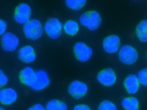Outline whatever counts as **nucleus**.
<instances>
[{
    "mask_svg": "<svg viewBox=\"0 0 147 110\" xmlns=\"http://www.w3.org/2000/svg\"><path fill=\"white\" fill-rule=\"evenodd\" d=\"M31 10L28 5L26 3H21L16 7L14 18L18 23L24 24L29 20Z\"/></svg>",
    "mask_w": 147,
    "mask_h": 110,
    "instance_id": "nucleus-5",
    "label": "nucleus"
},
{
    "mask_svg": "<svg viewBox=\"0 0 147 110\" xmlns=\"http://www.w3.org/2000/svg\"></svg>",
    "mask_w": 147,
    "mask_h": 110,
    "instance_id": "nucleus-29",
    "label": "nucleus"
},
{
    "mask_svg": "<svg viewBox=\"0 0 147 110\" xmlns=\"http://www.w3.org/2000/svg\"><path fill=\"white\" fill-rule=\"evenodd\" d=\"M88 90L86 84L78 80H75L70 84L68 88L69 94L76 99H79L84 96Z\"/></svg>",
    "mask_w": 147,
    "mask_h": 110,
    "instance_id": "nucleus-8",
    "label": "nucleus"
},
{
    "mask_svg": "<svg viewBox=\"0 0 147 110\" xmlns=\"http://www.w3.org/2000/svg\"><path fill=\"white\" fill-rule=\"evenodd\" d=\"M136 33L140 41L147 43V19H144L138 24L136 29Z\"/></svg>",
    "mask_w": 147,
    "mask_h": 110,
    "instance_id": "nucleus-16",
    "label": "nucleus"
},
{
    "mask_svg": "<svg viewBox=\"0 0 147 110\" xmlns=\"http://www.w3.org/2000/svg\"><path fill=\"white\" fill-rule=\"evenodd\" d=\"M0 110H2V109H3V108H1V107L0 108Z\"/></svg>",
    "mask_w": 147,
    "mask_h": 110,
    "instance_id": "nucleus-28",
    "label": "nucleus"
},
{
    "mask_svg": "<svg viewBox=\"0 0 147 110\" xmlns=\"http://www.w3.org/2000/svg\"><path fill=\"white\" fill-rule=\"evenodd\" d=\"M118 53L120 61L123 63L130 65L137 60L138 55L136 49L132 46L126 45L120 47Z\"/></svg>",
    "mask_w": 147,
    "mask_h": 110,
    "instance_id": "nucleus-2",
    "label": "nucleus"
},
{
    "mask_svg": "<svg viewBox=\"0 0 147 110\" xmlns=\"http://www.w3.org/2000/svg\"><path fill=\"white\" fill-rule=\"evenodd\" d=\"M1 35V46L3 50L12 51L17 48L19 41L16 35L10 32H6Z\"/></svg>",
    "mask_w": 147,
    "mask_h": 110,
    "instance_id": "nucleus-6",
    "label": "nucleus"
},
{
    "mask_svg": "<svg viewBox=\"0 0 147 110\" xmlns=\"http://www.w3.org/2000/svg\"><path fill=\"white\" fill-rule=\"evenodd\" d=\"M79 27L78 23L74 20H69L63 25V29L65 32L68 35L73 36L78 32Z\"/></svg>",
    "mask_w": 147,
    "mask_h": 110,
    "instance_id": "nucleus-17",
    "label": "nucleus"
},
{
    "mask_svg": "<svg viewBox=\"0 0 147 110\" xmlns=\"http://www.w3.org/2000/svg\"><path fill=\"white\" fill-rule=\"evenodd\" d=\"M74 109L76 110H90V109L89 107L87 105L80 104L75 106Z\"/></svg>",
    "mask_w": 147,
    "mask_h": 110,
    "instance_id": "nucleus-26",
    "label": "nucleus"
},
{
    "mask_svg": "<svg viewBox=\"0 0 147 110\" xmlns=\"http://www.w3.org/2000/svg\"><path fill=\"white\" fill-rule=\"evenodd\" d=\"M97 79L102 85L106 86L113 85L115 83L116 76L114 71L111 68L105 69L98 74Z\"/></svg>",
    "mask_w": 147,
    "mask_h": 110,
    "instance_id": "nucleus-9",
    "label": "nucleus"
},
{
    "mask_svg": "<svg viewBox=\"0 0 147 110\" xmlns=\"http://www.w3.org/2000/svg\"><path fill=\"white\" fill-rule=\"evenodd\" d=\"M74 50L76 58L82 62L88 60L93 54L92 48L82 42L76 43L74 46Z\"/></svg>",
    "mask_w": 147,
    "mask_h": 110,
    "instance_id": "nucleus-4",
    "label": "nucleus"
},
{
    "mask_svg": "<svg viewBox=\"0 0 147 110\" xmlns=\"http://www.w3.org/2000/svg\"><path fill=\"white\" fill-rule=\"evenodd\" d=\"M35 73L36 72L31 67H26L20 72V79L24 84L31 87L35 80Z\"/></svg>",
    "mask_w": 147,
    "mask_h": 110,
    "instance_id": "nucleus-14",
    "label": "nucleus"
},
{
    "mask_svg": "<svg viewBox=\"0 0 147 110\" xmlns=\"http://www.w3.org/2000/svg\"><path fill=\"white\" fill-rule=\"evenodd\" d=\"M18 56L21 61L28 63L33 62L36 57L34 48L29 45L20 48L18 51Z\"/></svg>",
    "mask_w": 147,
    "mask_h": 110,
    "instance_id": "nucleus-11",
    "label": "nucleus"
},
{
    "mask_svg": "<svg viewBox=\"0 0 147 110\" xmlns=\"http://www.w3.org/2000/svg\"><path fill=\"white\" fill-rule=\"evenodd\" d=\"M137 77L140 84L147 87V68L140 70Z\"/></svg>",
    "mask_w": 147,
    "mask_h": 110,
    "instance_id": "nucleus-22",
    "label": "nucleus"
},
{
    "mask_svg": "<svg viewBox=\"0 0 147 110\" xmlns=\"http://www.w3.org/2000/svg\"><path fill=\"white\" fill-rule=\"evenodd\" d=\"M45 109V107L40 104H37L35 105L32 107L30 108V110H43Z\"/></svg>",
    "mask_w": 147,
    "mask_h": 110,
    "instance_id": "nucleus-27",
    "label": "nucleus"
},
{
    "mask_svg": "<svg viewBox=\"0 0 147 110\" xmlns=\"http://www.w3.org/2000/svg\"><path fill=\"white\" fill-rule=\"evenodd\" d=\"M98 109L100 110H115L117 109L115 105L109 100L102 101L100 104Z\"/></svg>",
    "mask_w": 147,
    "mask_h": 110,
    "instance_id": "nucleus-21",
    "label": "nucleus"
},
{
    "mask_svg": "<svg viewBox=\"0 0 147 110\" xmlns=\"http://www.w3.org/2000/svg\"><path fill=\"white\" fill-rule=\"evenodd\" d=\"M89 12L90 15L89 23L86 27L90 31H94L100 26L102 19L99 13L97 11L92 10Z\"/></svg>",
    "mask_w": 147,
    "mask_h": 110,
    "instance_id": "nucleus-15",
    "label": "nucleus"
},
{
    "mask_svg": "<svg viewBox=\"0 0 147 110\" xmlns=\"http://www.w3.org/2000/svg\"><path fill=\"white\" fill-rule=\"evenodd\" d=\"M121 105L126 110H137L139 108V103L137 99L135 97H127L122 100Z\"/></svg>",
    "mask_w": 147,
    "mask_h": 110,
    "instance_id": "nucleus-18",
    "label": "nucleus"
},
{
    "mask_svg": "<svg viewBox=\"0 0 147 110\" xmlns=\"http://www.w3.org/2000/svg\"><path fill=\"white\" fill-rule=\"evenodd\" d=\"M121 42L119 37L116 35H112L105 37L102 42L103 49L106 52L113 54L118 51L120 48Z\"/></svg>",
    "mask_w": 147,
    "mask_h": 110,
    "instance_id": "nucleus-7",
    "label": "nucleus"
},
{
    "mask_svg": "<svg viewBox=\"0 0 147 110\" xmlns=\"http://www.w3.org/2000/svg\"><path fill=\"white\" fill-rule=\"evenodd\" d=\"M44 29L48 36L52 39H56L61 35L63 25L57 18H52L45 23Z\"/></svg>",
    "mask_w": 147,
    "mask_h": 110,
    "instance_id": "nucleus-3",
    "label": "nucleus"
},
{
    "mask_svg": "<svg viewBox=\"0 0 147 110\" xmlns=\"http://www.w3.org/2000/svg\"><path fill=\"white\" fill-rule=\"evenodd\" d=\"M90 19L89 12L82 13L80 16L79 21L83 26L87 27L89 24Z\"/></svg>",
    "mask_w": 147,
    "mask_h": 110,
    "instance_id": "nucleus-23",
    "label": "nucleus"
},
{
    "mask_svg": "<svg viewBox=\"0 0 147 110\" xmlns=\"http://www.w3.org/2000/svg\"><path fill=\"white\" fill-rule=\"evenodd\" d=\"M17 94L16 91L11 88H5L1 90L0 101L1 103L6 105L11 104L16 100Z\"/></svg>",
    "mask_w": 147,
    "mask_h": 110,
    "instance_id": "nucleus-13",
    "label": "nucleus"
},
{
    "mask_svg": "<svg viewBox=\"0 0 147 110\" xmlns=\"http://www.w3.org/2000/svg\"><path fill=\"white\" fill-rule=\"evenodd\" d=\"M23 29L26 37L34 40L37 39L40 37L43 31L41 23L36 19L30 20L24 24Z\"/></svg>",
    "mask_w": 147,
    "mask_h": 110,
    "instance_id": "nucleus-1",
    "label": "nucleus"
},
{
    "mask_svg": "<svg viewBox=\"0 0 147 110\" xmlns=\"http://www.w3.org/2000/svg\"><path fill=\"white\" fill-rule=\"evenodd\" d=\"M8 79L6 76L5 75L3 72L0 70V88L5 85L7 83Z\"/></svg>",
    "mask_w": 147,
    "mask_h": 110,
    "instance_id": "nucleus-24",
    "label": "nucleus"
},
{
    "mask_svg": "<svg viewBox=\"0 0 147 110\" xmlns=\"http://www.w3.org/2000/svg\"><path fill=\"white\" fill-rule=\"evenodd\" d=\"M7 28L6 23L4 21L0 20V34L1 35L5 33Z\"/></svg>",
    "mask_w": 147,
    "mask_h": 110,
    "instance_id": "nucleus-25",
    "label": "nucleus"
},
{
    "mask_svg": "<svg viewBox=\"0 0 147 110\" xmlns=\"http://www.w3.org/2000/svg\"><path fill=\"white\" fill-rule=\"evenodd\" d=\"M49 83L47 73L43 70H39L36 72L35 80L31 87L36 91L41 90L46 87Z\"/></svg>",
    "mask_w": 147,
    "mask_h": 110,
    "instance_id": "nucleus-10",
    "label": "nucleus"
},
{
    "mask_svg": "<svg viewBox=\"0 0 147 110\" xmlns=\"http://www.w3.org/2000/svg\"><path fill=\"white\" fill-rule=\"evenodd\" d=\"M86 0H65V3L67 7L74 11L81 10L85 5Z\"/></svg>",
    "mask_w": 147,
    "mask_h": 110,
    "instance_id": "nucleus-19",
    "label": "nucleus"
},
{
    "mask_svg": "<svg viewBox=\"0 0 147 110\" xmlns=\"http://www.w3.org/2000/svg\"><path fill=\"white\" fill-rule=\"evenodd\" d=\"M46 108L49 110H65L67 109V107L63 102L53 99L48 102Z\"/></svg>",
    "mask_w": 147,
    "mask_h": 110,
    "instance_id": "nucleus-20",
    "label": "nucleus"
},
{
    "mask_svg": "<svg viewBox=\"0 0 147 110\" xmlns=\"http://www.w3.org/2000/svg\"><path fill=\"white\" fill-rule=\"evenodd\" d=\"M140 84L137 76L133 74L127 76L124 82L126 90L128 93L131 95L134 94L138 91Z\"/></svg>",
    "mask_w": 147,
    "mask_h": 110,
    "instance_id": "nucleus-12",
    "label": "nucleus"
}]
</instances>
